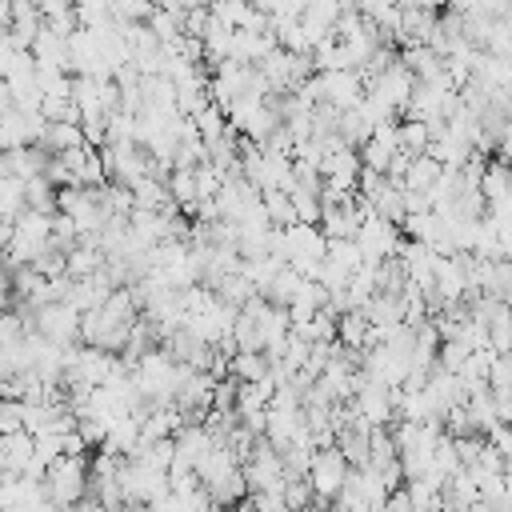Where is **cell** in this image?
<instances>
[{
  "instance_id": "4",
  "label": "cell",
  "mask_w": 512,
  "mask_h": 512,
  "mask_svg": "<svg viewBox=\"0 0 512 512\" xmlns=\"http://www.w3.org/2000/svg\"><path fill=\"white\" fill-rule=\"evenodd\" d=\"M412 84H416V80H412V72H408V68L396 60V64H392L388 72H380V76H376V80H372L364 92H372L376 100H384V104H388V108L400 116V112H404V104H408V96H412Z\"/></svg>"
},
{
  "instance_id": "9",
  "label": "cell",
  "mask_w": 512,
  "mask_h": 512,
  "mask_svg": "<svg viewBox=\"0 0 512 512\" xmlns=\"http://www.w3.org/2000/svg\"><path fill=\"white\" fill-rule=\"evenodd\" d=\"M228 376H232L236 384H256V380H264V376H268L264 352H232V356H228Z\"/></svg>"
},
{
  "instance_id": "14",
  "label": "cell",
  "mask_w": 512,
  "mask_h": 512,
  "mask_svg": "<svg viewBox=\"0 0 512 512\" xmlns=\"http://www.w3.org/2000/svg\"><path fill=\"white\" fill-rule=\"evenodd\" d=\"M288 204H292L296 224H312V228H316V220H320V196H316V192L288 188Z\"/></svg>"
},
{
  "instance_id": "5",
  "label": "cell",
  "mask_w": 512,
  "mask_h": 512,
  "mask_svg": "<svg viewBox=\"0 0 512 512\" xmlns=\"http://www.w3.org/2000/svg\"><path fill=\"white\" fill-rule=\"evenodd\" d=\"M320 76V92H324V104H332L336 112H348L360 104L364 96V84L356 72H316Z\"/></svg>"
},
{
  "instance_id": "8",
  "label": "cell",
  "mask_w": 512,
  "mask_h": 512,
  "mask_svg": "<svg viewBox=\"0 0 512 512\" xmlns=\"http://www.w3.org/2000/svg\"><path fill=\"white\" fill-rule=\"evenodd\" d=\"M80 144H84L80 140V124H44V132L36 140V148H44L48 156H60V152L80 148Z\"/></svg>"
},
{
  "instance_id": "16",
  "label": "cell",
  "mask_w": 512,
  "mask_h": 512,
  "mask_svg": "<svg viewBox=\"0 0 512 512\" xmlns=\"http://www.w3.org/2000/svg\"><path fill=\"white\" fill-rule=\"evenodd\" d=\"M24 432V404L16 400H0V436Z\"/></svg>"
},
{
  "instance_id": "6",
  "label": "cell",
  "mask_w": 512,
  "mask_h": 512,
  "mask_svg": "<svg viewBox=\"0 0 512 512\" xmlns=\"http://www.w3.org/2000/svg\"><path fill=\"white\" fill-rule=\"evenodd\" d=\"M324 300H328V292H324L316 280H300L296 296H292V300H288V308H284L288 328H304V324L324 308Z\"/></svg>"
},
{
  "instance_id": "15",
  "label": "cell",
  "mask_w": 512,
  "mask_h": 512,
  "mask_svg": "<svg viewBox=\"0 0 512 512\" xmlns=\"http://www.w3.org/2000/svg\"><path fill=\"white\" fill-rule=\"evenodd\" d=\"M280 500H284V508H292V512L308 508V504H312V488H308V480H304V476H284Z\"/></svg>"
},
{
  "instance_id": "19",
  "label": "cell",
  "mask_w": 512,
  "mask_h": 512,
  "mask_svg": "<svg viewBox=\"0 0 512 512\" xmlns=\"http://www.w3.org/2000/svg\"><path fill=\"white\" fill-rule=\"evenodd\" d=\"M120 512H148V508H144V504H124Z\"/></svg>"
},
{
  "instance_id": "10",
  "label": "cell",
  "mask_w": 512,
  "mask_h": 512,
  "mask_svg": "<svg viewBox=\"0 0 512 512\" xmlns=\"http://www.w3.org/2000/svg\"><path fill=\"white\" fill-rule=\"evenodd\" d=\"M440 164L432 160V156H416V160H408V172H404V184H400V192H428L436 180H440Z\"/></svg>"
},
{
  "instance_id": "7",
  "label": "cell",
  "mask_w": 512,
  "mask_h": 512,
  "mask_svg": "<svg viewBox=\"0 0 512 512\" xmlns=\"http://www.w3.org/2000/svg\"><path fill=\"white\" fill-rule=\"evenodd\" d=\"M28 464H32V436L28 432L0 436V472H8V476L20 480Z\"/></svg>"
},
{
  "instance_id": "13",
  "label": "cell",
  "mask_w": 512,
  "mask_h": 512,
  "mask_svg": "<svg viewBox=\"0 0 512 512\" xmlns=\"http://www.w3.org/2000/svg\"><path fill=\"white\" fill-rule=\"evenodd\" d=\"M24 212V180L0 176V220H16Z\"/></svg>"
},
{
  "instance_id": "1",
  "label": "cell",
  "mask_w": 512,
  "mask_h": 512,
  "mask_svg": "<svg viewBox=\"0 0 512 512\" xmlns=\"http://www.w3.org/2000/svg\"><path fill=\"white\" fill-rule=\"evenodd\" d=\"M44 500L52 508H68L76 500H84V488H88V456H56L48 468H44Z\"/></svg>"
},
{
  "instance_id": "2",
  "label": "cell",
  "mask_w": 512,
  "mask_h": 512,
  "mask_svg": "<svg viewBox=\"0 0 512 512\" xmlns=\"http://www.w3.org/2000/svg\"><path fill=\"white\" fill-rule=\"evenodd\" d=\"M304 480H308V488H312V500L328 508V504L336 500V492L344 488V480H348V464H344V456H340L336 448H316L312 460H308Z\"/></svg>"
},
{
  "instance_id": "18",
  "label": "cell",
  "mask_w": 512,
  "mask_h": 512,
  "mask_svg": "<svg viewBox=\"0 0 512 512\" xmlns=\"http://www.w3.org/2000/svg\"><path fill=\"white\" fill-rule=\"evenodd\" d=\"M228 512H252V504H248V496H244V500H240V504H232V508H228Z\"/></svg>"
},
{
  "instance_id": "11",
  "label": "cell",
  "mask_w": 512,
  "mask_h": 512,
  "mask_svg": "<svg viewBox=\"0 0 512 512\" xmlns=\"http://www.w3.org/2000/svg\"><path fill=\"white\" fill-rule=\"evenodd\" d=\"M104 268V252L100 248H72L68 256H64V276L68 280H88L92 272H100Z\"/></svg>"
},
{
  "instance_id": "17",
  "label": "cell",
  "mask_w": 512,
  "mask_h": 512,
  "mask_svg": "<svg viewBox=\"0 0 512 512\" xmlns=\"http://www.w3.org/2000/svg\"><path fill=\"white\" fill-rule=\"evenodd\" d=\"M12 308V276L0 268V312H8Z\"/></svg>"
},
{
  "instance_id": "12",
  "label": "cell",
  "mask_w": 512,
  "mask_h": 512,
  "mask_svg": "<svg viewBox=\"0 0 512 512\" xmlns=\"http://www.w3.org/2000/svg\"><path fill=\"white\" fill-rule=\"evenodd\" d=\"M260 208L268 216V228H292L296 224L292 204H288V192H260Z\"/></svg>"
},
{
  "instance_id": "3",
  "label": "cell",
  "mask_w": 512,
  "mask_h": 512,
  "mask_svg": "<svg viewBox=\"0 0 512 512\" xmlns=\"http://www.w3.org/2000/svg\"><path fill=\"white\" fill-rule=\"evenodd\" d=\"M240 476H244L248 492H280L284 488V464L264 440H256V448H252L248 464L240 468Z\"/></svg>"
}]
</instances>
